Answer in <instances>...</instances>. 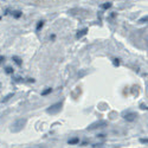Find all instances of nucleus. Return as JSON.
<instances>
[{
	"instance_id": "1a4fd4ad",
	"label": "nucleus",
	"mask_w": 148,
	"mask_h": 148,
	"mask_svg": "<svg viewBox=\"0 0 148 148\" xmlns=\"http://www.w3.org/2000/svg\"><path fill=\"white\" fill-rule=\"evenodd\" d=\"M21 14H23V13H21L20 11H13V12H12V16H13V18H17V19L20 18Z\"/></svg>"
},
{
	"instance_id": "39448f33",
	"label": "nucleus",
	"mask_w": 148,
	"mask_h": 148,
	"mask_svg": "<svg viewBox=\"0 0 148 148\" xmlns=\"http://www.w3.org/2000/svg\"><path fill=\"white\" fill-rule=\"evenodd\" d=\"M87 32H88V29H87V27H85V29H83V30H79V31L77 32V34H76V38H77V39L82 38V37H83L85 33H87Z\"/></svg>"
},
{
	"instance_id": "0eeeda50",
	"label": "nucleus",
	"mask_w": 148,
	"mask_h": 148,
	"mask_svg": "<svg viewBox=\"0 0 148 148\" xmlns=\"http://www.w3.org/2000/svg\"><path fill=\"white\" fill-rule=\"evenodd\" d=\"M12 59L14 60V63H16L18 66H21L23 60H21V58H20V57H18V56H13V57H12Z\"/></svg>"
},
{
	"instance_id": "4468645a",
	"label": "nucleus",
	"mask_w": 148,
	"mask_h": 148,
	"mask_svg": "<svg viewBox=\"0 0 148 148\" xmlns=\"http://www.w3.org/2000/svg\"><path fill=\"white\" fill-rule=\"evenodd\" d=\"M5 71H6V73H13V69H12L11 66H6V69H5Z\"/></svg>"
},
{
	"instance_id": "a211bd4d",
	"label": "nucleus",
	"mask_w": 148,
	"mask_h": 148,
	"mask_svg": "<svg viewBox=\"0 0 148 148\" xmlns=\"http://www.w3.org/2000/svg\"><path fill=\"white\" fill-rule=\"evenodd\" d=\"M140 142H141V143H147V142H148V140H147V139H141V140H140Z\"/></svg>"
},
{
	"instance_id": "f3484780",
	"label": "nucleus",
	"mask_w": 148,
	"mask_h": 148,
	"mask_svg": "<svg viewBox=\"0 0 148 148\" xmlns=\"http://www.w3.org/2000/svg\"><path fill=\"white\" fill-rule=\"evenodd\" d=\"M140 108H141L142 110H147V106H146V104H143V103H142V104H140Z\"/></svg>"
},
{
	"instance_id": "f8f14e48",
	"label": "nucleus",
	"mask_w": 148,
	"mask_h": 148,
	"mask_svg": "<svg viewBox=\"0 0 148 148\" xmlns=\"http://www.w3.org/2000/svg\"><path fill=\"white\" fill-rule=\"evenodd\" d=\"M110 7H112V3H106V4L102 5V8H104V10H108Z\"/></svg>"
},
{
	"instance_id": "6e6552de",
	"label": "nucleus",
	"mask_w": 148,
	"mask_h": 148,
	"mask_svg": "<svg viewBox=\"0 0 148 148\" xmlns=\"http://www.w3.org/2000/svg\"><path fill=\"white\" fill-rule=\"evenodd\" d=\"M68 143H69V145H77V143H79V139H78V138H72V139H69Z\"/></svg>"
},
{
	"instance_id": "9b49d317",
	"label": "nucleus",
	"mask_w": 148,
	"mask_h": 148,
	"mask_svg": "<svg viewBox=\"0 0 148 148\" xmlns=\"http://www.w3.org/2000/svg\"><path fill=\"white\" fill-rule=\"evenodd\" d=\"M51 91H52V89H51V88H47V89H45L44 91H42V96H46V95L50 94Z\"/></svg>"
},
{
	"instance_id": "423d86ee",
	"label": "nucleus",
	"mask_w": 148,
	"mask_h": 148,
	"mask_svg": "<svg viewBox=\"0 0 148 148\" xmlns=\"http://www.w3.org/2000/svg\"><path fill=\"white\" fill-rule=\"evenodd\" d=\"M13 96H14V92H10L8 95H6V96L3 98V100H1V103H6V102H8Z\"/></svg>"
},
{
	"instance_id": "412c9836",
	"label": "nucleus",
	"mask_w": 148,
	"mask_h": 148,
	"mask_svg": "<svg viewBox=\"0 0 148 148\" xmlns=\"http://www.w3.org/2000/svg\"><path fill=\"white\" fill-rule=\"evenodd\" d=\"M16 81H17V82H21V78H20V77H17Z\"/></svg>"
},
{
	"instance_id": "2eb2a0df",
	"label": "nucleus",
	"mask_w": 148,
	"mask_h": 148,
	"mask_svg": "<svg viewBox=\"0 0 148 148\" xmlns=\"http://www.w3.org/2000/svg\"><path fill=\"white\" fill-rule=\"evenodd\" d=\"M113 64H114V66H119V65H120V59H119V58H115V59L113 60Z\"/></svg>"
},
{
	"instance_id": "aec40b11",
	"label": "nucleus",
	"mask_w": 148,
	"mask_h": 148,
	"mask_svg": "<svg viewBox=\"0 0 148 148\" xmlns=\"http://www.w3.org/2000/svg\"><path fill=\"white\" fill-rule=\"evenodd\" d=\"M103 136H104L103 134H98V135H97V138H103Z\"/></svg>"
},
{
	"instance_id": "20e7f679",
	"label": "nucleus",
	"mask_w": 148,
	"mask_h": 148,
	"mask_svg": "<svg viewBox=\"0 0 148 148\" xmlns=\"http://www.w3.org/2000/svg\"><path fill=\"white\" fill-rule=\"evenodd\" d=\"M136 117H138V114L135 113V112H130V113H127V114L125 115V120L128 121V122L135 121V120H136Z\"/></svg>"
},
{
	"instance_id": "7ed1b4c3",
	"label": "nucleus",
	"mask_w": 148,
	"mask_h": 148,
	"mask_svg": "<svg viewBox=\"0 0 148 148\" xmlns=\"http://www.w3.org/2000/svg\"><path fill=\"white\" fill-rule=\"evenodd\" d=\"M108 122L104 121V120H101V121H96L94 123H91V125H89V127L87 128L88 130H94V129H100V128H104L107 127Z\"/></svg>"
},
{
	"instance_id": "9d476101",
	"label": "nucleus",
	"mask_w": 148,
	"mask_h": 148,
	"mask_svg": "<svg viewBox=\"0 0 148 148\" xmlns=\"http://www.w3.org/2000/svg\"><path fill=\"white\" fill-rule=\"evenodd\" d=\"M44 23H45L44 20L38 21V24H37V27H36V30H37V31H40V30H42V27L44 26Z\"/></svg>"
},
{
	"instance_id": "6ab92c4d",
	"label": "nucleus",
	"mask_w": 148,
	"mask_h": 148,
	"mask_svg": "<svg viewBox=\"0 0 148 148\" xmlns=\"http://www.w3.org/2000/svg\"><path fill=\"white\" fill-rule=\"evenodd\" d=\"M4 60H5V57H4V56H0V64H1Z\"/></svg>"
},
{
	"instance_id": "4be33fe9",
	"label": "nucleus",
	"mask_w": 148,
	"mask_h": 148,
	"mask_svg": "<svg viewBox=\"0 0 148 148\" xmlns=\"http://www.w3.org/2000/svg\"><path fill=\"white\" fill-rule=\"evenodd\" d=\"M0 19H1V18H0Z\"/></svg>"
},
{
	"instance_id": "f03ea898",
	"label": "nucleus",
	"mask_w": 148,
	"mask_h": 148,
	"mask_svg": "<svg viewBox=\"0 0 148 148\" xmlns=\"http://www.w3.org/2000/svg\"><path fill=\"white\" fill-rule=\"evenodd\" d=\"M62 107H63V102L55 103V104L50 106V107L46 109V113H47V114H50V115H56V114H58L60 110H62Z\"/></svg>"
},
{
	"instance_id": "f257e3e1",
	"label": "nucleus",
	"mask_w": 148,
	"mask_h": 148,
	"mask_svg": "<svg viewBox=\"0 0 148 148\" xmlns=\"http://www.w3.org/2000/svg\"><path fill=\"white\" fill-rule=\"evenodd\" d=\"M26 122H27L26 119H19V120H17L16 122H13V125L11 126V132L12 133H19V132H21L23 128L26 126Z\"/></svg>"
},
{
	"instance_id": "ddd939ff",
	"label": "nucleus",
	"mask_w": 148,
	"mask_h": 148,
	"mask_svg": "<svg viewBox=\"0 0 148 148\" xmlns=\"http://www.w3.org/2000/svg\"><path fill=\"white\" fill-rule=\"evenodd\" d=\"M147 20H148V17L145 16V17H142V18L139 20V23H140V24H145V23H147Z\"/></svg>"
},
{
	"instance_id": "dca6fc26",
	"label": "nucleus",
	"mask_w": 148,
	"mask_h": 148,
	"mask_svg": "<svg viewBox=\"0 0 148 148\" xmlns=\"http://www.w3.org/2000/svg\"><path fill=\"white\" fill-rule=\"evenodd\" d=\"M92 147L94 148H96V147H103V143H95V145H92Z\"/></svg>"
}]
</instances>
